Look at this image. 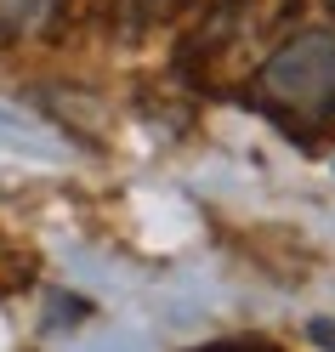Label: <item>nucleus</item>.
<instances>
[{"label":"nucleus","instance_id":"f257e3e1","mask_svg":"<svg viewBox=\"0 0 335 352\" xmlns=\"http://www.w3.org/2000/svg\"><path fill=\"white\" fill-rule=\"evenodd\" d=\"M256 108L290 131H318L335 120V29H301L261 63Z\"/></svg>","mask_w":335,"mask_h":352},{"label":"nucleus","instance_id":"f03ea898","mask_svg":"<svg viewBox=\"0 0 335 352\" xmlns=\"http://www.w3.org/2000/svg\"><path fill=\"white\" fill-rule=\"evenodd\" d=\"M199 352H267V346H244V341H221V346H199Z\"/></svg>","mask_w":335,"mask_h":352}]
</instances>
